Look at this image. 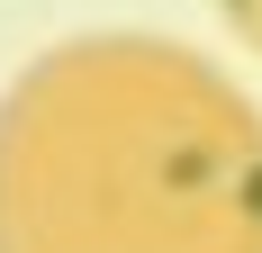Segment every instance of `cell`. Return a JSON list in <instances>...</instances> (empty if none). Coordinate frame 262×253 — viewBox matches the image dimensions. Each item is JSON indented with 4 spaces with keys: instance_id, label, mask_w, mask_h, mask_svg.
Segmentation results:
<instances>
[{
    "instance_id": "2",
    "label": "cell",
    "mask_w": 262,
    "mask_h": 253,
    "mask_svg": "<svg viewBox=\"0 0 262 253\" xmlns=\"http://www.w3.org/2000/svg\"><path fill=\"white\" fill-rule=\"evenodd\" d=\"M217 9H226V18H235V36L262 54V0H217Z\"/></svg>"
},
{
    "instance_id": "1",
    "label": "cell",
    "mask_w": 262,
    "mask_h": 253,
    "mask_svg": "<svg viewBox=\"0 0 262 253\" xmlns=\"http://www.w3.org/2000/svg\"><path fill=\"white\" fill-rule=\"evenodd\" d=\"M0 253H262V109L181 36H63L0 91Z\"/></svg>"
}]
</instances>
